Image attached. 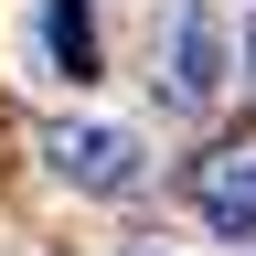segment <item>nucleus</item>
Returning a JSON list of instances; mask_svg holds the SVG:
<instances>
[{"instance_id": "3", "label": "nucleus", "mask_w": 256, "mask_h": 256, "mask_svg": "<svg viewBox=\"0 0 256 256\" xmlns=\"http://www.w3.org/2000/svg\"><path fill=\"white\" fill-rule=\"evenodd\" d=\"M182 192H192V214H203L224 246H246V235H256V139H224V150H203Z\"/></svg>"}, {"instance_id": "2", "label": "nucleus", "mask_w": 256, "mask_h": 256, "mask_svg": "<svg viewBox=\"0 0 256 256\" xmlns=\"http://www.w3.org/2000/svg\"><path fill=\"white\" fill-rule=\"evenodd\" d=\"M235 32H224V11L214 0H182L171 11V32H160V107H182V118H203L224 86H235Z\"/></svg>"}, {"instance_id": "4", "label": "nucleus", "mask_w": 256, "mask_h": 256, "mask_svg": "<svg viewBox=\"0 0 256 256\" xmlns=\"http://www.w3.org/2000/svg\"><path fill=\"white\" fill-rule=\"evenodd\" d=\"M43 54L64 86H96V11L86 0H43Z\"/></svg>"}, {"instance_id": "6", "label": "nucleus", "mask_w": 256, "mask_h": 256, "mask_svg": "<svg viewBox=\"0 0 256 256\" xmlns=\"http://www.w3.org/2000/svg\"><path fill=\"white\" fill-rule=\"evenodd\" d=\"M118 256H160V246H118Z\"/></svg>"}, {"instance_id": "5", "label": "nucleus", "mask_w": 256, "mask_h": 256, "mask_svg": "<svg viewBox=\"0 0 256 256\" xmlns=\"http://www.w3.org/2000/svg\"><path fill=\"white\" fill-rule=\"evenodd\" d=\"M246 86H256V22H246Z\"/></svg>"}, {"instance_id": "1", "label": "nucleus", "mask_w": 256, "mask_h": 256, "mask_svg": "<svg viewBox=\"0 0 256 256\" xmlns=\"http://www.w3.org/2000/svg\"><path fill=\"white\" fill-rule=\"evenodd\" d=\"M43 171L64 192H86V203H128V192L150 182V150H139V128H118V118H43Z\"/></svg>"}]
</instances>
